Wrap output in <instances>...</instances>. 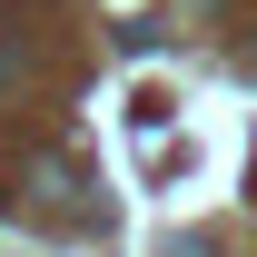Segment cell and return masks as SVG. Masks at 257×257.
Listing matches in <instances>:
<instances>
[{
	"mask_svg": "<svg viewBox=\"0 0 257 257\" xmlns=\"http://www.w3.org/2000/svg\"><path fill=\"white\" fill-rule=\"evenodd\" d=\"M30 188L50 198V208H89V198H79V159H60V149H50V159H30Z\"/></svg>",
	"mask_w": 257,
	"mask_h": 257,
	"instance_id": "obj_1",
	"label": "cell"
},
{
	"mask_svg": "<svg viewBox=\"0 0 257 257\" xmlns=\"http://www.w3.org/2000/svg\"><path fill=\"white\" fill-rule=\"evenodd\" d=\"M159 257H218V247H208V237H168Z\"/></svg>",
	"mask_w": 257,
	"mask_h": 257,
	"instance_id": "obj_2",
	"label": "cell"
}]
</instances>
